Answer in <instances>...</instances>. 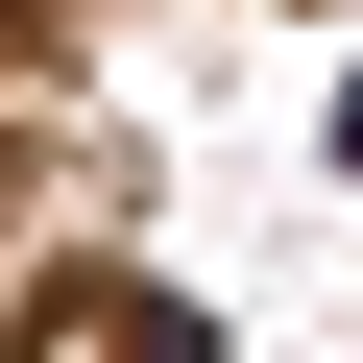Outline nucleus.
<instances>
[{
    "label": "nucleus",
    "instance_id": "f257e3e1",
    "mask_svg": "<svg viewBox=\"0 0 363 363\" xmlns=\"http://www.w3.org/2000/svg\"><path fill=\"white\" fill-rule=\"evenodd\" d=\"M25 363H218V339L169 315V291H49V315H25Z\"/></svg>",
    "mask_w": 363,
    "mask_h": 363
}]
</instances>
